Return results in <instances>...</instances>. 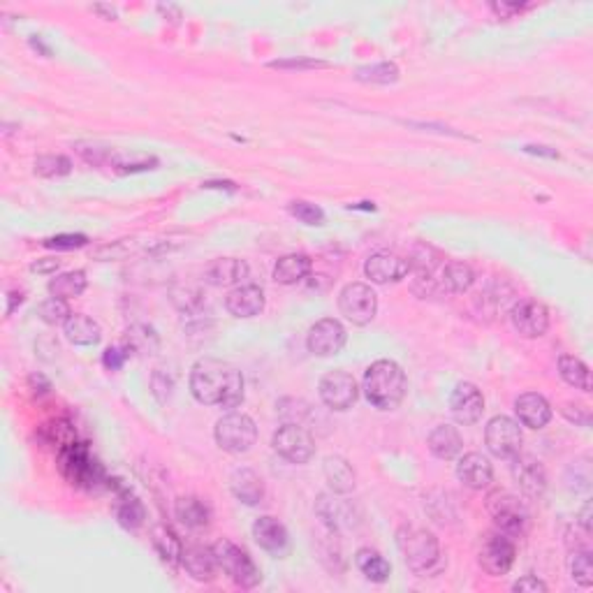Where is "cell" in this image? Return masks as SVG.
Returning a JSON list of instances; mask_svg holds the SVG:
<instances>
[{"label":"cell","instance_id":"obj_1","mask_svg":"<svg viewBox=\"0 0 593 593\" xmlns=\"http://www.w3.org/2000/svg\"><path fill=\"white\" fill-rule=\"evenodd\" d=\"M190 392L200 404L239 408L244 404V376L236 366L204 357L190 371Z\"/></svg>","mask_w":593,"mask_h":593},{"label":"cell","instance_id":"obj_2","mask_svg":"<svg viewBox=\"0 0 593 593\" xmlns=\"http://www.w3.org/2000/svg\"><path fill=\"white\" fill-rule=\"evenodd\" d=\"M397 545H399V552L404 557L405 565L417 577H434L445 565L441 545H438L431 531L417 529V526H404L397 533Z\"/></svg>","mask_w":593,"mask_h":593},{"label":"cell","instance_id":"obj_3","mask_svg":"<svg viewBox=\"0 0 593 593\" xmlns=\"http://www.w3.org/2000/svg\"><path fill=\"white\" fill-rule=\"evenodd\" d=\"M408 381L405 373L392 359H378L365 373V394L378 411H394L404 401Z\"/></svg>","mask_w":593,"mask_h":593},{"label":"cell","instance_id":"obj_4","mask_svg":"<svg viewBox=\"0 0 593 593\" xmlns=\"http://www.w3.org/2000/svg\"><path fill=\"white\" fill-rule=\"evenodd\" d=\"M59 470L70 485L86 492L109 487V476L100 461L91 454L89 445L82 441H75L72 445L59 450Z\"/></svg>","mask_w":593,"mask_h":593},{"label":"cell","instance_id":"obj_5","mask_svg":"<svg viewBox=\"0 0 593 593\" xmlns=\"http://www.w3.org/2000/svg\"><path fill=\"white\" fill-rule=\"evenodd\" d=\"M487 512L493 519V526L510 538H522L529 531V508L510 492H493L487 499Z\"/></svg>","mask_w":593,"mask_h":593},{"label":"cell","instance_id":"obj_6","mask_svg":"<svg viewBox=\"0 0 593 593\" xmlns=\"http://www.w3.org/2000/svg\"><path fill=\"white\" fill-rule=\"evenodd\" d=\"M213 557H216L218 570H223L229 580L239 584L241 589H255L262 581V573L255 565L251 557H248L246 549H241L239 545H235L232 541H218L212 547Z\"/></svg>","mask_w":593,"mask_h":593},{"label":"cell","instance_id":"obj_7","mask_svg":"<svg viewBox=\"0 0 593 593\" xmlns=\"http://www.w3.org/2000/svg\"><path fill=\"white\" fill-rule=\"evenodd\" d=\"M216 443L229 454H246L258 443V427L246 413H228L216 422Z\"/></svg>","mask_w":593,"mask_h":593},{"label":"cell","instance_id":"obj_8","mask_svg":"<svg viewBox=\"0 0 593 593\" xmlns=\"http://www.w3.org/2000/svg\"><path fill=\"white\" fill-rule=\"evenodd\" d=\"M515 557H517V547H515L510 535L501 533L499 529L485 533V538H482L480 542L477 561H480L482 570H485L487 575H508L512 565H515Z\"/></svg>","mask_w":593,"mask_h":593},{"label":"cell","instance_id":"obj_9","mask_svg":"<svg viewBox=\"0 0 593 593\" xmlns=\"http://www.w3.org/2000/svg\"><path fill=\"white\" fill-rule=\"evenodd\" d=\"M485 443L487 450L499 459H515L522 453L524 434L517 420L508 415H496L487 422L485 429Z\"/></svg>","mask_w":593,"mask_h":593},{"label":"cell","instance_id":"obj_10","mask_svg":"<svg viewBox=\"0 0 593 593\" xmlns=\"http://www.w3.org/2000/svg\"><path fill=\"white\" fill-rule=\"evenodd\" d=\"M339 311L348 323L365 327L378 313V294L366 283H348L339 292Z\"/></svg>","mask_w":593,"mask_h":593},{"label":"cell","instance_id":"obj_11","mask_svg":"<svg viewBox=\"0 0 593 593\" xmlns=\"http://www.w3.org/2000/svg\"><path fill=\"white\" fill-rule=\"evenodd\" d=\"M271 445L281 454L285 461L290 464H306L311 461L313 454H316V441L313 436L301 427V424L288 422L278 427L274 438H271Z\"/></svg>","mask_w":593,"mask_h":593},{"label":"cell","instance_id":"obj_12","mask_svg":"<svg viewBox=\"0 0 593 593\" xmlns=\"http://www.w3.org/2000/svg\"><path fill=\"white\" fill-rule=\"evenodd\" d=\"M317 392H320V399H323L327 408L339 413L350 411L359 397L357 381L353 378V373H348L343 369H334L325 373Z\"/></svg>","mask_w":593,"mask_h":593},{"label":"cell","instance_id":"obj_13","mask_svg":"<svg viewBox=\"0 0 593 593\" xmlns=\"http://www.w3.org/2000/svg\"><path fill=\"white\" fill-rule=\"evenodd\" d=\"M510 323L524 339H541L549 329V311L538 300H519L510 309Z\"/></svg>","mask_w":593,"mask_h":593},{"label":"cell","instance_id":"obj_14","mask_svg":"<svg viewBox=\"0 0 593 593\" xmlns=\"http://www.w3.org/2000/svg\"><path fill=\"white\" fill-rule=\"evenodd\" d=\"M346 341V327H343L339 320H334V317L317 320V323L309 329V336H306L309 353H313L316 357H334V355L341 353Z\"/></svg>","mask_w":593,"mask_h":593},{"label":"cell","instance_id":"obj_15","mask_svg":"<svg viewBox=\"0 0 593 593\" xmlns=\"http://www.w3.org/2000/svg\"><path fill=\"white\" fill-rule=\"evenodd\" d=\"M450 411H453L454 420L464 427L480 422L482 413H485V397H482L480 388L473 382H459L450 394Z\"/></svg>","mask_w":593,"mask_h":593},{"label":"cell","instance_id":"obj_16","mask_svg":"<svg viewBox=\"0 0 593 593\" xmlns=\"http://www.w3.org/2000/svg\"><path fill=\"white\" fill-rule=\"evenodd\" d=\"M365 274L366 278H371V283L385 285V283H397L408 276L411 267H408V260H404L397 252L378 251L366 258Z\"/></svg>","mask_w":593,"mask_h":593},{"label":"cell","instance_id":"obj_17","mask_svg":"<svg viewBox=\"0 0 593 593\" xmlns=\"http://www.w3.org/2000/svg\"><path fill=\"white\" fill-rule=\"evenodd\" d=\"M512 461V477L517 482V487L522 489L524 496L529 499H541L547 489V473L545 466L531 454H522L510 459Z\"/></svg>","mask_w":593,"mask_h":593},{"label":"cell","instance_id":"obj_18","mask_svg":"<svg viewBox=\"0 0 593 593\" xmlns=\"http://www.w3.org/2000/svg\"><path fill=\"white\" fill-rule=\"evenodd\" d=\"M116 493V501H114V515H116V522L128 531H137L147 519V508L137 499L135 493L130 492L121 480H114L109 477V487Z\"/></svg>","mask_w":593,"mask_h":593},{"label":"cell","instance_id":"obj_19","mask_svg":"<svg viewBox=\"0 0 593 593\" xmlns=\"http://www.w3.org/2000/svg\"><path fill=\"white\" fill-rule=\"evenodd\" d=\"M515 413L519 424L529 429H545L552 422V405L538 392H524L515 399Z\"/></svg>","mask_w":593,"mask_h":593},{"label":"cell","instance_id":"obj_20","mask_svg":"<svg viewBox=\"0 0 593 593\" xmlns=\"http://www.w3.org/2000/svg\"><path fill=\"white\" fill-rule=\"evenodd\" d=\"M457 477L464 487L482 492V489H487L493 480L492 461L480 453L464 454L457 464Z\"/></svg>","mask_w":593,"mask_h":593},{"label":"cell","instance_id":"obj_21","mask_svg":"<svg viewBox=\"0 0 593 593\" xmlns=\"http://www.w3.org/2000/svg\"><path fill=\"white\" fill-rule=\"evenodd\" d=\"M252 538H255V542H258L265 552L274 554V557H281V554L288 552L290 535L276 517L265 515V517L255 519V524H252Z\"/></svg>","mask_w":593,"mask_h":593},{"label":"cell","instance_id":"obj_22","mask_svg":"<svg viewBox=\"0 0 593 593\" xmlns=\"http://www.w3.org/2000/svg\"><path fill=\"white\" fill-rule=\"evenodd\" d=\"M248 271L251 267L246 260L218 258L204 269V281L213 288H229V285H239L248 276Z\"/></svg>","mask_w":593,"mask_h":593},{"label":"cell","instance_id":"obj_23","mask_svg":"<svg viewBox=\"0 0 593 593\" xmlns=\"http://www.w3.org/2000/svg\"><path fill=\"white\" fill-rule=\"evenodd\" d=\"M265 290L260 285H239L228 294L225 306L235 317H255L265 311Z\"/></svg>","mask_w":593,"mask_h":593},{"label":"cell","instance_id":"obj_24","mask_svg":"<svg viewBox=\"0 0 593 593\" xmlns=\"http://www.w3.org/2000/svg\"><path fill=\"white\" fill-rule=\"evenodd\" d=\"M229 489L244 505H260L265 499V480L252 469H236L229 477Z\"/></svg>","mask_w":593,"mask_h":593},{"label":"cell","instance_id":"obj_25","mask_svg":"<svg viewBox=\"0 0 593 593\" xmlns=\"http://www.w3.org/2000/svg\"><path fill=\"white\" fill-rule=\"evenodd\" d=\"M181 565L183 570L197 581H212L213 577H216L218 570L213 549L212 547H202V545L186 547L181 557Z\"/></svg>","mask_w":593,"mask_h":593},{"label":"cell","instance_id":"obj_26","mask_svg":"<svg viewBox=\"0 0 593 593\" xmlns=\"http://www.w3.org/2000/svg\"><path fill=\"white\" fill-rule=\"evenodd\" d=\"M429 453L441 461H453L459 457L461 447H464V438L459 434L457 427L453 424H438L427 438Z\"/></svg>","mask_w":593,"mask_h":593},{"label":"cell","instance_id":"obj_27","mask_svg":"<svg viewBox=\"0 0 593 593\" xmlns=\"http://www.w3.org/2000/svg\"><path fill=\"white\" fill-rule=\"evenodd\" d=\"M323 473L329 489L339 493V496L350 493L355 489V485H357V476H355L353 466L348 464V459L339 457V454H329V457L325 459Z\"/></svg>","mask_w":593,"mask_h":593},{"label":"cell","instance_id":"obj_28","mask_svg":"<svg viewBox=\"0 0 593 593\" xmlns=\"http://www.w3.org/2000/svg\"><path fill=\"white\" fill-rule=\"evenodd\" d=\"M313 269V262L309 255L304 252H290V255H283L276 260L274 265V281L281 283V285H297V283L304 281Z\"/></svg>","mask_w":593,"mask_h":593},{"label":"cell","instance_id":"obj_29","mask_svg":"<svg viewBox=\"0 0 593 593\" xmlns=\"http://www.w3.org/2000/svg\"><path fill=\"white\" fill-rule=\"evenodd\" d=\"M65 339L75 346H98L102 339L100 325L95 323L93 317L84 316V313H72L70 320L63 325Z\"/></svg>","mask_w":593,"mask_h":593},{"label":"cell","instance_id":"obj_30","mask_svg":"<svg viewBox=\"0 0 593 593\" xmlns=\"http://www.w3.org/2000/svg\"><path fill=\"white\" fill-rule=\"evenodd\" d=\"M177 519L186 529H206L212 524V508L197 496H181L174 505Z\"/></svg>","mask_w":593,"mask_h":593},{"label":"cell","instance_id":"obj_31","mask_svg":"<svg viewBox=\"0 0 593 593\" xmlns=\"http://www.w3.org/2000/svg\"><path fill=\"white\" fill-rule=\"evenodd\" d=\"M438 281H441V290L445 294H464L473 288L476 271L466 262H445L438 274Z\"/></svg>","mask_w":593,"mask_h":593},{"label":"cell","instance_id":"obj_32","mask_svg":"<svg viewBox=\"0 0 593 593\" xmlns=\"http://www.w3.org/2000/svg\"><path fill=\"white\" fill-rule=\"evenodd\" d=\"M151 545L153 549L158 552V557L163 558L164 564L172 565V568H177L181 565V557H183V545L179 541V535L170 529V526H153L151 529Z\"/></svg>","mask_w":593,"mask_h":593},{"label":"cell","instance_id":"obj_33","mask_svg":"<svg viewBox=\"0 0 593 593\" xmlns=\"http://www.w3.org/2000/svg\"><path fill=\"white\" fill-rule=\"evenodd\" d=\"M355 565L362 575L366 577L369 581H376V584H382V581H388L389 575H392V565L381 552L376 549H371V547H362L355 554Z\"/></svg>","mask_w":593,"mask_h":593},{"label":"cell","instance_id":"obj_34","mask_svg":"<svg viewBox=\"0 0 593 593\" xmlns=\"http://www.w3.org/2000/svg\"><path fill=\"white\" fill-rule=\"evenodd\" d=\"M558 373L570 388L580 389V392H591V371L575 355H561L558 357Z\"/></svg>","mask_w":593,"mask_h":593},{"label":"cell","instance_id":"obj_35","mask_svg":"<svg viewBox=\"0 0 593 593\" xmlns=\"http://www.w3.org/2000/svg\"><path fill=\"white\" fill-rule=\"evenodd\" d=\"M86 285H89L86 274H84L82 269H76V271H63V274H59L56 278H52L47 290L52 297H59V300L68 301L72 300V297H79V294L86 290Z\"/></svg>","mask_w":593,"mask_h":593},{"label":"cell","instance_id":"obj_36","mask_svg":"<svg viewBox=\"0 0 593 593\" xmlns=\"http://www.w3.org/2000/svg\"><path fill=\"white\" fill-rule=\"evenodd\" d=\"M399 65L392 60H382V63L362 65L355 70V79L362 84H373V86H389V84L399 82Z\"/></svg>","mask_w":593,"mask_h":593},{"label":"cell","instance_id":"obj_37","mask_svg":"<svg viewBox=\"0 0 593 593\" xmlns=\"http://www.w3.org/2000/svg\"><path fill=\"white\" fill-rule=\"evenodd\" d=\"M109 164H112L118 174H135V172L156 170V167H158V158H156V156H148V153L124 151V153H114Z\"/></svg>","mask_w":593,"mask_h":593},{"label":"cell","instance_id":"obj_38","mask_svg":"<svg viewBox=\"0 0 593 593\" xmlns=\"http://www.w3.org/2000/svg\"><path fill=\"white\" fill-rule=\"evenodd\" d=\"M37 436H40V441L44 443V445H52L56 447V450H63V447L72 445V443L76 441L75 427H72L68 420H53V422L42 424Z\"/></svg>","mask_w":593,"mask_h":593},{"label":"cell","instance_id":"obj_39","mask_svg":"<svg viewBox=\"0 0 593 593\" xmlns=\"http://www.w3.org/2000/svg\"><path fill=\"white\" fill-rule=\"evenodd\" d=\"M568 573L575 584L589 589L593 587V558L589 549H575L568 557Z\"/></svg>","mask_w":593,"mask_h":593},{"label":"cell","instance_id":"obj_40","mask_svg":"<svg viewBox=\"0 0 593 593\" xmlns=\"http://www.w3.org/2000/svg\"><path fill=\"white\" fill-rule=\"evenodd\" d=\"M37 316H40L42 323L53 325V327H56V325L68 323L72 316V311L65 300H59V297H49L47 301H42V304L37 306Z\"/></svg>","mask_w":593,"mask_h":593},{"label":"cell","instance_id":"obj_41","mask_svg":"<svg viewBox=\"0 0 593 593\" xmlns=\"http://www.w3.org/2000/svg\"><path fill=\"white\" fill-rule=\"evenodd\" d=\"M72 172V160L65 156H40L36 160V174L40 177H65Z\"/></svg>","mask_w":593,"mask_h":593},{"label":"cell","instance_id":"obj_42","mask_svg":"<svg viewBox=\"0 0 593 593\" xmlns=\"http://www.w3.org/2000/svg\"><path fill=\"white\" fill-rule=\"evenodd\" d=\"M288 209H290V213H292V216L304 225H311V228H316V225L325 223V212L320 209V206L311 204V202L294 200V202H290Z\"/></svg>","mask_w":593,"mask_h":593},{"label":"cell","instance_id":"obj_43","mask_svg":"<svg viewBox=\"0 0 593 593\" xmlns=\"http://www.w3.org/2000/svg\"><path fill=\"white\" fill-rule=\"evenodd\" d=\"M172 301L179 306V311L195 313L200 311L202 306V292L195 288H181L172 292Z\"/></svg>","mask_w":593,"mask_h":593},{"label":"cell","instance_id":"obj_44","mask_svg":"<svg viewBox=\"0 0 593 593\" xmlns=\"http://www.w3.org/2000/svg\"><path fill=\"white\" fill-rule=\"evenodd\" d=\"M271 70H323L329 68V63L316 59H285V60H271Z\"/></svg>","mask_w":593,"mask_h":593},{"label":"cell","instance_id":"obj_45","mask_svg":"<svg viewBox=\"0 0 593 593\" xmlns=\"http://www.w3.org/2000/svg\"><path fill=\"white\" fill-rule=\"evenodd\" d=\"M86 244H89L86 235H56L44 241V246L53 248V251H75V248H82Z\"/></svg>","mask_w":593,"mask_h":593},{"label":"cell","instance_id":"obj_46","mask_svg":"<svg viewBox=\"0 0 593 593\" xmlns=\"http://www.w3.org/2000/svg\"><path fill=\"white\" fill-rule=\"evenodd\" d=\"M76 151H79V156L91 164H105L109 163L114 156L109 148L98 147V144H76Z\"/></svg>","mask_w":593,"mask_h":593},{"label":"cell","instance_id":"obj_47","mask_svg":"<svg viewBox=\"0 0 593 593\" xmlns=\"http://www.w3.org/2000/svg\"><path fill=\"white\" fill-rule=\"evenodd\" d=\"M132 251H135V239H121V241H116V244L102 246L100 251L95 252V255H98L100 260H121Z\"/></svg>","mask_w":593,"mask_h":593},{"label":"cell","instance_id":"obj_48","mask_svg":"<svg viewBox=\"0 0 593 593\" xmlns=\"http://www.w3.org/2000/svg\"><path fill=\"white\" fill-rule=\"evenodd\" d=\"M128 350H130V348H121V346L107 348L105 355H102V365H105L109 371L124 369L125 359H128V355H130Z\"/></svg>","mask_w":593,"mask_h":593},{"label":"cell","instance_id":"obj_49","mask_svg":"<svg viewBox=\"0 0 593 593\" xmlns=\"http://www.w3.org/2000/svg\"><path fill=\"white\" fill-rule=\"evenodd\" d=\"M151 392H153V397L160 401V404H164V401L170 399V394H172V381L164 376V373L156 371L151 378Z\"/></svg>","mask_w":593,"mask_h":593},{"label":"cell","instance_id":"obj_50","mask_svg":"<svg viewBox=\"0 0 593 593\" xmlns=\"http://www.w3.org/2000/svg\"><path fill=\"white\" fill-rule=\"evenodd\" d=\"M512 591H517V593H545L547 584L542 580H538V577L526 575V577H522V580H517L515 584H512Z\"/></svg>","mask_w":593,"mask_h":593},{"label":"cell","instance_id":"obj_51","mask_svg":"<svg viewBox=\"0 0 593 593\" xmlns=\"http://www.w3.org/2000/svg\"><path fill=\"white\" fill-rule=\"evenodd\" d=\"M564 415L568 417L570 422L581 424V427H587V424L591 422V415H589V408H584V405H580V404H565Z\"/></svg>","mask_w":593,"mask_h":593},{"label":"cell","instance_id":"obj_52","mask_svg":"<svg viewBox=\"0 0 593 593\" xmlns=\"http://www.w3.org/2000/svg\"><path fill=\"white\" fill-rule=\"evenodd\" d=\"M60 267V260L56 258H42L37 262L30 265V271H36V274H42V276H49V274H56Z\"/></svg>","mask_w":593,"mask_h":593},{"label":"cell","instance_id":"obj_53","mask_svg":"<svg viewBox=\"0 0 593 593\" xmlns=\"http://www.w3.org/2000/svg\"><path fill=\"white\" fill-rule=\"evenodd\" d=\"M28 388L33 389V394H49V392H52V382L42 376V373H30Z\"/></svg>","mask_w":593,"mask_h":593},{"label":"cell","instance_id":"obj_54","mask_svg":"<svg viewBox=\"0 0 593 593\" xmlns=\"http://www.w3.org/2000/svg\"><path fill=\"white\" fill-rule=\"evenodd\" d=\"M492 10L496 14H501V17H510V14H517L522 12L524 5H517V3H492Z\"/></svg>","mask_w":593,"mask_h":593},{"label":"cell","instance_id":"obj_55","mask_svg":"<svg viewBox=\"0 0 593 593\" xmlns=\"http://www.w3.org/2000/svg\"><path fill=\"white\" fill-rule=\"evenodd\" d=\"M524 151L531 153V156H545V158H558V151L557 148H549V147H541V144H526L524 147Z\"/></svg>","mask_w":593,"mask_h":593},{"label":"cell","instance_id":"obj_56","mask_svg":"<svg viewBox=\"0 0 593 593\" xmlns=\"http://www.w3.org/2000/svg\"><path fill=\"white\" fill-rule=\"evenodd\" d=\"M24 304V294L21 292H7V309H5V316H12L14 309L17 306Z\"/></svg>","mask_w":593,"mask_h":593},{"label":"cell","instance_id":"obj_57","mask_svg":"<svg viewBox=\"0 0 593 593\" xmlns=\"http://www.w3.org/2000/svg\"><path fill=\"white\" fill-rule=\"evenodd\" d=\"M580 524H581V529L587 531V533H591V503H584V508H581V512H580Z\"/></svg>","mask_w":593,"mask_h":593},{"label":"cell","instance_id":"obj_58","mask_svg":"<svg viewBox=\"0 0 593 593\" xmlns=\"http://www.w3.org/2000/svg\"><path fill=\"white\" fill-rule=\"evenodd\" d=\"M93 10L98 14H105L107 19H116V10H114V7H109V5H93Z\"/></svg>","mask_w":593,"mask_h":593},{"label":"cell","instance_id":"obj_59","mask_svg":"<svg viewBox=\"0 0 593 593\" xmlns=\"http://www.w3.org/2000/svg\"><path fill=\"white\" fill-rule=\"evenodd\" d=\"M405 125H413V128H431V124L427 125V124H408V121H405ZM438 132H447V135H457V137H461L459 135V132H454V130H450V128H438Z\"/></svg>","mask_w":593,"mask_h":593}]
</instances>
